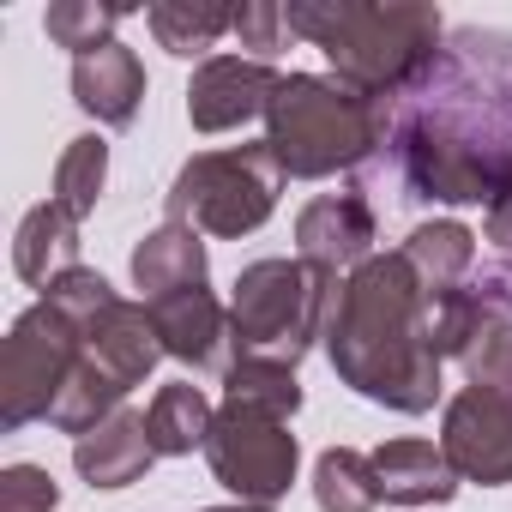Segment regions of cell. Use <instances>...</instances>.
I'll return each instance as SVG.
<instances>
[{
	"label": "cell",
	"mask_w": 512,
	"mask_h": 512,
	"mask_svg": "<svg viewBox=\"0 0 512 512\" xmlns=\"http://www.w3.org/2000/svg\"><path fill=\"white\" fill-rule=\"evenodd\" d=\"M428 290L410 272L404 253H374L362 260L332 302L326 320V356L338 380L386 410L422 416L440 398V356L422 338Z\"/></svg>",
	"instance_id": "1"
},
{
	"label": "cell",
	"mask_w": 512,
	"mask_h": 512,
	"mask_svg": "<svg viewBox=\"0 0 512 512\" xmlns=\"http://www.w3.org/2000/svg\"><path fill=\"white\" fill-rule=\"evenodd\" d=\"M296 37H308L344 85L362 97H392L404 91L440 43V13L434 7H374V0H296L284 7Z\"/></svg>",
	"instance_id": "2"
},
{
	"label": "cell",
	"mask_w": 512,
	"mask_h": 512,
	"mask_svg": "<svg viewBox=\"0 0 512 512\" xmlns=\"http://www.w3.org/2000/svg\"><path fill=\"white\" fill-rule=\"evenodd\" d=\"M380 139H386L380 103L344 79L284 73L266 103V145L290 181H326L338 169H356Z\"/></svg>",
	"instance_id": "3"
},
{
	"label": "cell",
	"mask_w": 512,
	"mask_h": 512,
	"mask_svg": "<svg viewBox=\"0 0 512 512\" xmlns=\"http://www.w3.org/2000/svg\"><path fill=\"white\" fill-rule=\"evenodd\" d=\"M338 302V278L308 266V260H253L235 278L229 302V350L235 362H284L296 368L314 338H326Z\"/></svg>",
	"instance_id": "4"
},
{
	"label": "cell",
	"mask_w": 512,
	"mask_h": 512,
	"mask_svg": "<svg viewBox=\"0 0 512 512\" xmlns=\"http://www.w3.org/2000/svg\"><path fill=\"white\" fill-rule=\"evenodd\" d=\"M278 181H284V169L266 139L229 145V151H199L181 163L163 205H169V223H187L199 235H253L278 205Z\"/></svg>",
	"instance_id": "5"
},
{
	"label": "cell",
	"mask_w": 512,
	"mask_h": 512,
	"mask_svg": "<svg viewBox=\"0 0 512 512\" xmlns=\"http://www.w3.org/2000/svg\"><path fill=\"white\" fill-rule=\"evenodd\" d=\"M85 344H79V326L37 302L13 320L7 332V350H0V422L7 428H31V422H49L61 386L73 380Z\"/></svg>",
	"instance_id": "6"
},
{
	"label": "cell",
	"mask_w": 512,
	"mask_h": 512,
	"mask_svg": "<svg viewBox=\"0 0 512 512\" xmlns=\"http://www.w3.org/2000/svg\"><path fill=\"white\" fill-rule=\"evenodd\" d=\"M205 464H211V476H217L235 500L272 506L278 494H290L296 464H302V446H296L290 422L253 416V410H229V404H223L217 422H211V440H205Z\"/></svg>",
	"instance_id": "7"
},
{
	"label": "cell",
	"mask_w": 512,
	"mask_h": 512,
	"mask_svg": "<svg viewBox=\"0 0 512 512\" xmlns=\"http://www.w3.org/2000/svg\"><path fill=\"white\" fill-rule=\"evenodd\" d=\"M398 151H404V175L422 199L494 205L512 181V151H488L470 133H452L440 121H410Z\"/></svg>",
	"instance_id": "8"
},
{
	"label": "cell",
	"mask_w": 512,
	"mask_h": 512,
	"mask_svg": "<svg viewBox=\"0 0 512 512\" xmlns=\"http://www.w3.org/2000/svg\"><path fill=\"white\" fill-rule=\"evenodd\" d=\"M440 452L464 482H482V488L512 482V398L488 386H464L446 404Z\"/></svg>",
	"instance_id": "9"
},
{
	"label": "cell",
	"mask_w": 512,
	"mask_h": 512,
	"mask_svg": "<svg viewBox=\"0 0 512 512\" xmlns=\"http://www.w3.org/2000/svg\"><path fill=\"white\" fill-rule=\"evenodd\" d=\"M278 79L284 73H272L266 61H253V55H211V61H199V73L187 85V121L199 133L247 127L253 115H266Z\"/></svg>",
	"instance_id": "10"
},
{
	"label": "cell",
	"mask_w": 512,
	"mask_h": 512,
	"mask_svg": "<svg viewBox=\"0 0 512 512\" xmlns=\"http://www.w3.org/2000/svg\"><path fill=\"white\" fill-rule=\"evenodd\" d=\"M296 247L302 260L320 272H356L362 260H374V211L356 193H320L302 205L296 217Z\"/></svg>",
	"instance_id": "11"
},
{
	"label": "cell",
	"mask_w": 512,
	"mask_h": 512,
	"mask_svg": "<svg viewBox=\"0 0 512 512\" xmlns=\"http://www.w3.org/2000/svg\"><path fill=\"white\" fill-rule=\"evenodd\" d=\"M79 344H85V362H97L115 386H145V374L157 368V356H163V338H157V320H151V308L145 302H109L97 320H85L79 326Z\"/></svg>",
	"instance_id": "12"
},
{
	"label": "cell",
	"mask_w": 512,
	"mask_h": 512,
	"mask_svg": "<svg viewBox=\"0 0 512 512\" xmlns=\"http://www.w3.org/2000/svg\"><path fill=\"white\" fill-rule=\"evenodd\" d=\"M163 338V356L187 362V368H229V308L199 284V290H175L145 302Z\"/></svg>",
	"instance_id": "13"
},
{
	"label": "cell",
	"mask_w": 512,
	"mask_h": 512,
	"mask_svg": "<svg viewBox=\"0 0 512 512\" xmlns=\"http://www.w3.org/2000/svg\"><path fill=\"white\" fill-rule=\"evenodd\" d=\"M73 97L103 127H133V115L145 103V67H139V55L127 43H103V49L79 55L73 61Z\"/></svg>",
	"instance_id": "14"
},
{
	"label": "cell",
	"mask_w": 512,
	"mask_h": 512,
	"mask_svg": "<svg viewBox=\"0 0 512 512\" xmlns=\"http://www.w3.org/2000/svg\"><path fill=\"white\" fill-rule=\"evenodd\" d=\"M151 458H157V446H151V428L139 410H115L103 428L73 440V464L91 488H127L151 470Z\"/></svg>",
	"instance_id": "15"
},
{
	"label": "cell",
	"mask_w": 512,
	"mask_h": 512,
	"mask_svg": "<svg viewBox=\"0 0 512 512\" xmlns=\"http://www.w3.org/2000/svg\"><path fill=\"white\" fill-rule=\"evenodd\" d=\"M380 494L404 500V506H440L458 494V470L446 464V452L434 440H386L380 452H368Z\"/></svg>",
	"instance_id": "16"
},
{
	"label": "cell",
	"mask_w": 512,
	"mask_h": 512,
	"mask_svg": "<svg viewBox=\"0 0 512 512\" xmlns=\"http://www.w3.org/2000/svg\"><path fill=\"white\" fill-rule=\"evenodd\" d=\"M205 272H211L205 241H199V229H187V223H163V229H151V235L133 247V284L145 290V302L175 296V290H199Z\"/></svg>",
	"instance_id": "17"
},
{
	"label": "cell",
	"mask_w": 512,
	"mask_h": 512,
	"mask_svg": "<svg viewBox=\"0 0 512 512\" xmlns=\"http://www.w3.org/2000/svg\"><path fill=\"white\" fill-rule=\"evenodd\" d=\"M13 266L37 290H49L55 278H67L79 266V217H67L55 199L31 205L25 223H19V241H13Z\"/></svg>",
	"instance_id": "18"
},
{
	"label": "cell",
	"mask_w": 512,
	"mask_h": 512,
	"mask_svg": "<svg viewBox=\"0 0 512 512\" xmlns=\"http://www.w3.org/2000/svg\"><path fill=\"white\" fill-rule=\"evenodd\" d=\"M398 253L410 260V272L422 278V290L440 296V290H458L464 272L476 266V235L464 223H422V229H410V241Z\"/></svg>",
	"instance_id": "19"
},
{
	"label": "cell",
	"mask_w": 512,
	"mask_h": 512,
	"mask_svg": "<svg viewBox=\"0 0 512 512\" xmlns=\"http://www.w3.org/2000/svg\"><path fill=\"white\" fill-rule=\"evenodd\" d=\"M211 422H217V410H211V398H205L193 380L163 386V392L151 398V410H145V428H151L157 458H187L193 446L211 440Z\"/></svg>",
	"instance_id": "20"
},
{
	"label": "cell",
	"mask_w": 512,
	"mask_h": 512,
	"mask_svg": "<svg viewBox=\"0 0 512 512\" xmlns=\"http://www.w3.org/2000/svg\"><path fill=\"white\" fill-rule=\"evenodd\" d=\"M223 404L229 410H253V416H278V422H290L296 410H302V380H296V368H284V362H229L223 368Z\"/></svg>",
	"instance_id": "21"
},
{
	"label": "cell",
	"mask_w": 512,
	"mask_h": 512,
	"mask_svg": "<svg viewBox=\"0 0 512 512\" xmlns=\"http://www.w3.org/2000/svg\"><path fill=\"white\" fill-rule=\"evenodd\" d=\"M314 500H320V512H374L386 494H380L374 464L356 446H326L314 464Z\"/></svg>",
	"instance_id": "22"
},
{
	"label": "cell",
	"mask_w": 512,
	"mask_h": 512,
	"mask_svg": "<svg viewBox=\"0 0 512 512\" xmlns=\"http://www.w3.org/2000/svg\"><path fill=\"white\" fill-rule=\"evenodd\" d=\"M103 181H109V145L97 139V133H79L67 151H61V163H55V205L67 211V217H91L97 211V199H103Z\"/></svg>",
	"instance_id": "23"
},
{
	"label": "cell",
	"mask_w": 512,
	"mask_h": 512,
	"mask_svg": "<svg viewBox=\"0 0 512 512\" xmlns=\"http://www.w3.org/2000/svg\"><path fill=\"white\" fill-rule=\"evenodd\" d=\"M145 25H151V37H157L169 55L193 61V55H205L223 31H235V13H223V7H187V0H163V7L145 13ZM205 61H211V55H205Z\"/></svg>",
	"instance_id": "24"
},
{
	"label": "cell",
	"mask_w": 512,
	"mask_h": 512,
	"mask_svg": "<svg viewBox=\"0 0 512 512\" xmlns=\"http://www.w3.org/2000/svg\"><path fill=\"white\" fill-rule=\"evenodd\" d=\"M458 362H464L470 386H488V392H506L512 398V308L506 302L488 296L482 326H476V338H470V350Z\"/></svg>",
	"instance_id": "25"
},
{
	"label": "cell",
	"mask_w": 512,
	"mask_h": 512,
	"mask_svg": "<svg viewBox=\"0 0 512 512\" xmlns=\"http://www.w3.org/2000/svg\"><path fill=\"white\" fill-rule=\"evenodd\" d=\"M121 19H127V7H97V0H55V7L43 13V31H49L55 49H73V61H79V55L115 43V25H121Z\"/></svg>",
	"instance_id": "26"
},
{
	"label": "cell",
	"mask_w": 512,
	"mask_h": 512,
	"mask_svg": "<svg viewBox=\"0 0 512 512\" xmlns=\"http://www.w3.org/2000/svg\"><path fill=\"white\" fill-rule=\"evenodd\" d=\"M235 37H241V49H253V61H266V67H272V55L290 49L296 25H290L284 7H272V0H247V7L235 13Z\"/></svg>",
	"instance_id": "27"
},
{
	"label": "cell",
	"mask_w": 512,
	"mask_h": 512,
	"mask_svg": "<svg viewBox=\"0 0 512 512\" xmlns=\"http://www.w3.org/2000/svg\"><path fill=\"white\" fill-rule=\"evenodd\" d=\"M61 488L43 464H13L0 476V512H55Z\"/></svg>",
	"instance_id": "28"
},
{
	"label": "cell",
	"mask_w": 512,
	"mask_h": 512,
	"mask_svg": "<svg viewBox=\"0 0 512 512\" xmlns=\"http://www.w3.org/2000/svg\"><path fill=\"white\" fill-rule=\"evenodd\" d=\"M488 241L506 253V260H512V181H506V193L488 205Z\"/></svg>",
	"instance_id": "29"
},
{
	"label": "cell",
	"mask_w": 512,
	"mask_h": 512,
	"mask_svg": "<svg viewBox=\"0 0 512 512\" xmlns=\"http://www.w3.org/2000/svg\"><path fill=\"white\" fill-rule=\"evenodd\" d=\"M199 512H272V506H253V500H235V506H199Z\"/></svg>",
	"instance_id": "30"
}]
</instances>
